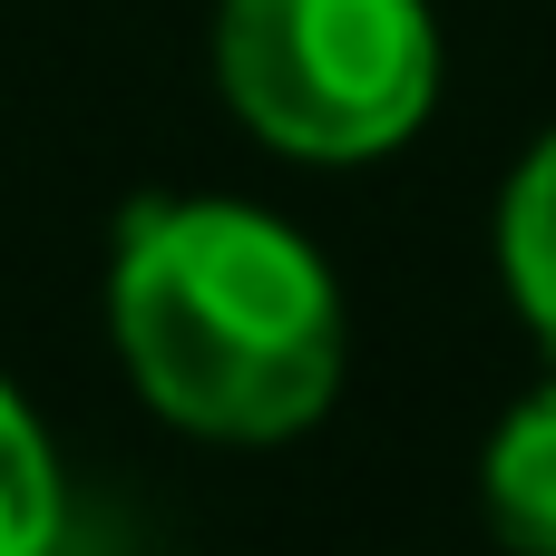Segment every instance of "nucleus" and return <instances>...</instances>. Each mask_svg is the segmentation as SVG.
I'll return each instance as SVG.
<instances>
[{"instance_id": "nucleus-5", "label": "nucleus", "mask_w": 556, "mask_h": 556, "mask_svg": "<svg viewBox=\"0 0 556 556\" xmlns=\"http://www.w3.org/2000/svg\"><path fill=\"white\" fill-rule=\"evenodd\" d=\"M59 528H68V498H59L49 430H39L29 401L0 381V556H49Z\"/></svg>"}, {"instance_id": "nucleus-4", "label": "nucleus", "mask_w": 556, "mask_h": 556, "mask_svg": "<svg viewBox=\"0 0 556 556\" xmlns=\"http://www.w3.org/2000/svg\"><path fill=\"white\" fill-rule=\"evenodd\" d=\"M498 274L528 313V332L556 352V127L518 156L508 195H498Z\"/></svg>"}, {"instance_id": "nucleus-3", "label": "nucleus", "mask_w": 556, "mask_h": 556, "mask_svg": "<svg viewBox=\"0 0 556 556\" xmlns=\"http://www.w3.org/2000/svg\"><path fill=\"white\" fill-rule=\"evenodd\" d=\"M479 508L508 556H556V381H538L479 450Z\"/></svg>"}, {"instance_id": "nucleus-2", "label": "nucleus", "mask_w": 556, "mask_h": 556, "mask_svg": "<svg viewBox=\"0 0 556 556\" xmlns=\"http://www.w3.org/2000/svg\"><path fill=\"white\" fill-rule=\"evenodd\" d=\"M215 88L264 147L362 166L420 137L440 29L430 0H215Z\"/></svg>"}, {"instance_id": "nucleus-1", "label": "nucleus", "mask_w": 556, "mask_h": 556, "mask_svg": "<svg viewBox=\"0 0 556 556\" xmlns=\"http://www.w3.org/2000/svg\"><path fill=\"white\" fill-rule=\"evenodd\" d=\"M108 323L137 401L186 440L274 450L342 391V293L323 254L225 195H147L117 225Z\"/></svg>"}, {"instance_id": "nucleus-6", "label": "nucleus", "mask_w": 556, "mask_h": 556, "mask_svg": "<svg viewBox=\"0 0 556 556\" xmlns=\"http://www.w3.org/2000/svg\"><path fill=\"white\" fill-rule=\"evenodd\" d=\"M49 556H78V547H49Z\"/></svg>"}]
</instances>
